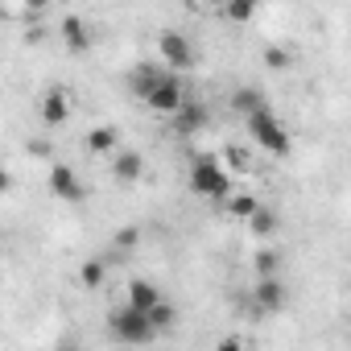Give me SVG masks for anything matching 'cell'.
I'll return each mask as SVG.
<instances>
[{"label": "cell", "mask_w": 351, "mask_h": 351, "mask_svg": "<svg viewBox=\"0 0 351 351\" xmlns=\"http://www.w3.org/2000/svg\"><path fill=\"white\" fill-rule=\"evenodd\" d=\"M191 191L199 199H211V203H228L232 199V173L223 169V157L199 153L191 161Z\"/></svg>", "instance_id": "1"}, {"label": "cell", "mask_w": 351, "mask_h": 351, "mask_svg": "<svg viewBox=\"0 0 351 351\" xmlns=\"http://www.w3.org/2000/svg\"><path fill=\"white\" fill-rule=\"evenodd\" d=\"M108 335H112L116 343H124V347H145V343H153V339H157V330H153L149 314H145V310H132L128 302H124L120 310H112V314H108Z\"/></svg>", "instance_id": "2"}, {"label": "cell", "mask_w": 351, "mask_h": 351, "mask_svg": "<svg viewBox=\"0 0 351 351\" xmlns=\"http://www.w3.org/2000/svg\"><path fill=\"white\" fill-rule=\"evenodd\" d=\"M244 124H248L252 141H256V145H261L269 157H289V149H293V136H289V132H285V124L273 116V108H265V112L248 116Z\"/></svg>", "instance_id": "3"}, {"label": "cell", "mask_w": 351, "mask_h": 351, "mask_svg": "<svg viewBox=\"0 0 351 351\" xmlns=\"http://www.w3.org/2000/svg\"><path fill=\"white\" fill-rule=\"evenodd\" d=\"M157 54H161V62L178 75V71H186L191 62H195V46L186 42V34H178V29H161L157 34Z\"/></svg>", "instance_id": "4"}, {"label": "cell", "mask_w": 351, "mask_h": 351, "mask_svg": "<svg viewBox=\"0 0 351 351\" xmlns=\"http://www.w3.org/2000/svg\"><path fill=\"white\" fill-rule=\"evenodd\" d=\"M145 108H149V112H157V116H169V120H173V116L186 108V87H182V79L169 71V75H165V83L145 99Z\"/></svg>", "instance_id": "5"}, {"label": "cell", "mask_w": 351, "mask_h": 351, "mask_svg": "<svg viewBox=\"0 0 351 351\" xmlns=\"http://www.w3.org/2000/svg\"><path fill=\"white\" fill-rule=\"evenodd\" d=\"M165 75H169V66H165V62H136V66H132V75H128V87H132V95L145 104V99L165 83Z\"/></svg>", "instance_id": "6"}, {"label": "cell", "mask_w": 351, "mask_h": 351, "mask_svg": "<svg viewBox=\"0 0 351 351\" xmlns=\"http://www.w3.org/2000/svg\"><path fill=\"white\" fill-rule=\"evenodd\" d=\"M50 191L66 203H83L87 199V186L79 182V173L71 165H50Z\"/></svg>", "instance_id": "7"}, {"label": "cell", "mask_w": 351, "mask_h": 351, "mask_svg": "<svg viewBox=\"0 0 351 351\" xmlns=\"http://www.w3.org/2000/svg\"><path fill=\"white\" fill-rule=\"evenodd\" d=\"M66 120H71V91L66 87H46V95H42V124L58 128Z\"/></svg>", "instance_id": "8"}, {"label": "cell", "mask_w": 351, "mask_h": 351, "mask_svg": "<svg viewBox=\"0 0 351 351\" xmlns=\"http://www.w3.org/2000/svg\"><path fill=\"white\" fill-rule=\"evenodd\" d=\"M252 302H256V310L273 314V310H281V306L289 302V289H285L277 277H261V281H256V289H252Z\"/></svg>", "instance_id": "9"}, {"label": "cell", "mask_w": 351, "mask_h": 351, "mask_svg": "<svg viewBox=\"0 0 351 351\" xmlns=\"http://www.w3.org/2000/svg\"><path fill=\"white\" fill-rule=\"evenodd\" d=\"M161 302H165V293H161L153 281H145V277H132V281H128V306H132V310H145V314H149V310L161 306Z\"/></svg>", "instance_id": "10"}, {"label": "cell", "mask_w": 351, "mask_h": 351, "mask_svg": "<svg viewBox=\"0 0 351 351\" xmlns=\"http://www.w3.org/2000/svg\"><path fill=\"white\" fill-rule=\"evenodd\" d=\"M62 42H66L71 54H87L95 38H91V29H87L83 17H66V21H62Z\"/></svg>", "instance_id": "11"}, {"label": "cell", "mask_w": 351, "mask_h": 351, "mask_svg": "<svg viewBox=\"0 0 351 351\" xmlns=\"http://www.w3.org/2000/svg\"><path fill=\"white\" fill-rule=\"evenodd\" d=\"M112 173H116V182H136L145 173V157L136 149H124V153L112 157Z\"/></svg>", "instance_id": "12"}, {"label": "cell", "mask_w": 351, "mask_h": 351, "mask_svg": "<svg viewBox=\"0 0 351 351\" xmlns=\"http://www.w3.org/2000/svg\"><path fill=\"white\" fill-rule=\"evenodd\" d=\"M203 124H207V108L195 104V99H186V108L173 116V132H178V136H191V132H199Z\"/></svg>", "instance_id": "13"}, {"label": "cell", "mask_w": 351, "mask_h": 351, "mask_svg": "<svg viewBox=\"0 0 351 351\" xmlns=\"http://www.w3.org/2000/svg\"><path fill=\"white\" fill-rule=\"evenodd\" d=\"M232 108H236V112H244V120H248V116L265 112L269 104H265V95H261L256 87H236V91H232Z\"/></svg>", "instance_id": "14"}, {"label": "cell", "mask_w": 351, "mask_h": 351, "mask_svg": "<svg viewBox=\"0 0 351 351\" xmlns=\"http://www.w3.org/2000/svg\"><path fill=\"white\" fill-rule=\"evenodd\" d=\"M116 141H120V128H112V124H99V128L87 132V149L91 153H112Z\"/></svg>", "instance_id": "15"}, {"label": "cell", "mask_w": 351, "mask_h": 351, "mask_svg": "<svg viewBox=\"0 0 351 351\" xmlns=\"http://www.w3.org/2000/svg\"><path fill=\"white\" fill-rule=\"evenodd\" d=\"M261 207H265V203H261L256 195H248V191H236V195L228 199V215H236V219H252Z\"/></svg>", "instance_id": "16"}, {"label": "cell", "mask_w": 351, "mask_h": 351, "mask_svg": "<svg viewBox=\"0 0 351 351\" xmlns=\"http://www.w3.org/2000/svg\"><path fill=\"white\" fill-rule=\"evenodd\" d=\"M248 232H252L256 240H269V236L277 232V211H273V207H261V211L248 219Z\"/></svg>", "instance_id": "17"}, {"label": "cell", "mask_w": 351, "mask_h": 351, "mask_svg": "<svg viewBox=\"0 0 351 351\" xmlns=\"http://www.w3.org/2000/svg\"><path fill=\"white\" fill-rule=\"evenodd\" d=\"M79 281H83L87 289H99V285L108 281V265H104L99 256H91V261H83V265H79Z\"/></svg>", "instance_id": "18"}, {"label": "cell", "mask_w": 351, "mask_h": 351, "mask_svg": "<svg viewBox=\"0 0 351 351\" xmlns=\"http://www.w3.org/2000/svg\"><path fill=\"white\" fill-rule=\"evenodd\" d=\"M252 269H256V281H261V277H277L281 256H277L273 248H256V252H252Z\"/></svg>", "instance_id": "19"}, {"label": "cell", "mask_w": 351, "mask_h": 351, "mask_svg": "<svg viewBox=\"0 0 351 351\" xmlns=\"http://www.w3.org/2000/svg\"><path fill=\"white\" fill-rule=\"evenodd\" d=\"M223 165H232L236 173H252L256 165H252V153L244 149V145H228L223 149Z\"/></svg>", "instance_id": "20"}, {"label": "cell", "mask_w": 351, "mask_h": 351, "mask_svg": "<svg viewBox=\"0 0 351 351\" xmlns=\"http://www.w3.org/2000/svg\"><path fill=\"white\" fill-rule=\"evenodd\" d=\"M149 322H153V330H157V335H161V330H169L173 322H178V310H173V302L165 298L161 306H153V310H149Z\"/></svg>", "instance_id": "21"}, {"label": "cell", "mask_w": 351, "mask_h": 351, "mask_svg": "<svg viewBox=\"0 0 351 351\" xmlns=\"http://www.w3.org/2000/svg\"><path fill=\"white\" fill-rule=\"evenodd\" d=\"M265 66L281 75V71H289V66H293V54H289V50H281V46H265Z\"/></svg>", "instance_id": "22"}, {"label": "cell", "mask_w": 351, "mask_h": 351, "mask_svg": "<svg viewBox=\"0 0 351 351\" xmlns=\"http://www.w3.org/2000/svg\"><path fill=\"white\" fill-rule=\"evenodd\" d=\"M223 17H228V21H252V17H256V5H228Z\"/></svg>", "instance_id": "23"}, {"label": "cell", "mask_w": 351, "mask_h": 351, "mask_svg": "<svg viewBox=\"0 0 351 351\" xmlns=\"http://www.w3.org/2000/svg\"><path fill=\"white\" fill-rule=\"evenodd\" d=\"M141 244V232L136 228H120L116 232V248H136Z\"/></svg>", "instance_id": "24"}, {"label": "cell", "mask_w": 351, "mask_h": 351, "mask_svg": "<svg viewBox=\"0 0 351 351\" xmlns=\"http://www.w3.org/2000/svg\"><path fill=\"white\" fill-rule=\"evenodd\" d=\"M215 351H244V343H240L236 335H228V339H219V343H215Z\"/></svg>", "instance_id": "25"}, {"label": "cell", "mask_w": 351, "mask_h": 351, "mask_svg": "<svg viewBox=\"0 0 351 351\" xmlns=\"http://www.w3.org/2000/svg\"><path fill=\"white\" fill-rule=\"evenodd\" d=\"M58 351H83V347H79L75 339H62V343H58Z\"/></svg>", "instance_id": "26"}]
</instances>
